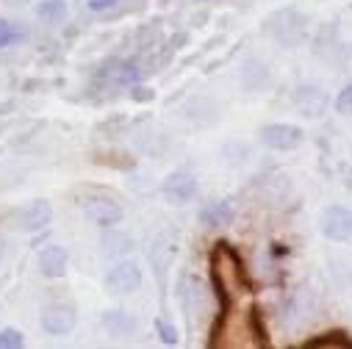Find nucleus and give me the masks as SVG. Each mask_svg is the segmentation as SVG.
Wrapping results in <instances>:
<instances>
[{"instance_id":"obj_22","label":"nucleus","mask_w":352,"mask_h":349,"mask_svg":"<svg viewBox=\"0 0 352 349\" xmlns=\"http://www.w3.org/2000/svg\"><path fill=\"white\" fill-rule=\"evenodd\" d=\"M131 98H133V100H139V103H150V100L155 98V92H153V89H147V86H136V83H133Z\"/></svg>"},{"instance_id":"obj_6","label":"nucleus","mask_w":352,"mask_h":349,"mask_svg":"<svg viewBox=\"0 0 352 349\" xmlns=\"http://www.w3.org/2000/svg\"><path fill=\"white\" fill-rule=\"evenodd\" d=\"M78 322V313L67 302H53L42 311V330L47 335H67Z\"/></svg>"},{"instance_id":"obj_21","label":"nucleus","mask_w":352,"mask_h":349,"mask_svg":"<svg viewBox=\"0 0 352 349\" xmlns=\"http://www.w3.org/2000/svg\"><path fill=\"white\" fill-rule=\"evenodd\" d=\"M155 333H158V338H161L166 346H178V341H181L178 330H175L169 322H164V319H158V322H155Z\"/></svg>"},{"instance_id":"obj_7","label":"nucleus","mask_w":352,"mask_h":349,"mask_svg":"<svg viewBox=\"0 0 352 349\" xmlns=\"http://www.w3.org/2000/svg\"><path fill=\"white\" fill-rule=\"evenodd\" d=\"M106 286L114 294H131L142 286V269L133 260H120L117 267H111V272L106 275Z\"/></svg>"},{"instance_id":"obj_9","label":"nucleus","mask_w":352,"mask_h":349,"mask_svg":"<svg viewBox=\"0 0 352 349\" xmlns=\"http://www.w3.org/2000/svg\"><path fill=\"white\" fill-rule=\"evenodd\" d=\"M53 219V205L47 200H36L31 205H25L23 211H17V227L25 230V233H36V230H45Z\"/></svg>"},{"instance_id":"obj_15","label":"nucleus","mask_w":352,"mask_h":349,"mask_svg":"<svg viewBox=\"0 0 352 349\" xmlns=\"http://www.w3.org/2000/svg\"><path fill=\"white\" fill-rule=\"evenodd\" d=\"M25 36H28V31H25L20 23L0 17V50H3V47H12V45H17V42H23Z\"/></svg>"},{"instance_id":"obj_4","label":"nucleus","mask_w":352,"mask_h":349,"mask_svg":"<svg viewBox=\"0 0 352 349\" xmlns=\"http://www.w3.org/2000/svg\"><path fill=\"white\" fill-rule=\"evenodd\" d=\"M305 133L302 128L297 125H289V122H275V125H267L261 131V142L267 144L270 150H278V153H292L302 144Z\"/></svg>"},{"instance_id":"obj_23","label":"nucleus","mask_w":352,"mask_h":349,"mask_svg":"<svg viewBox=\"0 0 352 349\" xmlns=\"http://www.w3.org/2000/svg\"><path fill=\"white\" fill-rule=\"evenodd\" d=\"M120 3V0H89V12H109V9H114Z\"/></svg>"},{"instance_id":"obj_18","label":"nucleus","mask_w":352,"mask_h":349,"mask_svg":"<svg viewBox=\"0 0 352 349\" xmlns=\"http://www.w3.org/2000/svg\"><path fill=\"white\" fill-rule=\"evenodd\" d=\"M103 324H106L111 333H120V335H122V333H128V330L133 327V319L125 316L122 311H111V313L103 316Z\"/></svg>"},{"instance_id":"obj_16","label":"nucleus","mask_w":352,"mask_h":349,"mask_svg":"<svg viewBox=\"0 0 352 349\" xmlns=\"http://www.w3.org/2000/svg\"><path fill=\"white\" fill-rule=\"evenodd\" d=\"M247 327H250V335H252V344L255 346H267L270 344V333H267V327H263V316H261V308L258 305L250 308Z\"/></svg>"},{"instance_id":"obj_5","label":"nucleus","mask_w":352,"mask_h":349,"mask_svg":"<svg viewBox=\"0 0 352 349\" xmlns=\"http://www.w3.org/2000/svg\"><path fill=\"white\" fill-rule=\"evenodd\" d=\"M164 200L172 205H186L195 200L197 194V181L192 172H172L169 178L164 181Z\"/></svg>"},{"instance_id":"obj_3","label":"nucleus","mask_w":352,"mask_h":349,"mask_svg":"<svg viewBox=\"0 0 352 349\" xmlns=\"http://www.w3.org/2000/svg\"><path fill=\"white\" fill-rule=\"evenodd\" d=\"M80 208H83V214L89 216L95 225H100V227H114V225H120L122 222V205L111 197V194H106V192H89L83 200H80Z\"/></svg>"},{"instance_id":"obj_8","label":"nucleus","mask_w":352,"mask_h":349,"mask_svg":"<svg viewBox=\"0 0 352 349\" xmlns=\"http://www.w3.org/2000/svg\"><path fill=\"white\" fill-rule=\"evenodd\" d=\"M322 233L333 241H349L352 238V211L341 205H330L322 214Z\"/></svg>"},{"instance_id":"obj_24","label":"nucleus","mask_w":352,"mask_h":349,"mask_svg":"<svg viewBox=\"0 0 352 349\" xmlns=\"http://www.w3.org/2000/svg\"><path fill=\"white\" fill-rule=\"evenodd\" d=\"M6 6H23V3H28V0H3Z\"/></svg>"},{"instance_id":"obj_25","label":"nucleus","mask_w":352,"mask_h":349,"mask_svg":"<svg viewBox=\"0 0 352 349\" xmlns=\"http://www.w3.org/2000/svg\"><path fill=\"white\" fill-rule=\"evenodd\" d=\"M0 252H3V238H0Z\"/></svg>"},{"instance_id":"obj_13","label":"nucleus","mask_w":352,"mask_h":349,"mask_svg":"<svg viewBox=\"0 0 352 349\" xmlns=\"http://www.w3.org/2000/svg\"><path fill=\"white\" fill-rule=\"evenodd\" d=\"M233 216H236V211H233V205L225 203V200L208 203V205L200 211V222H203L206 227H225V225L233 222Z\"/></svg>"},{"instance_id":"obj_12","label":"nucleus","mask_w":352,"mask_h":349,"mask_svg":"<svg viewBox=\"0 0 352 349\" xmlns=\"http://www.w3.org/2000/svg\"><path fill=\"white\" fill-rule=\"evenodd\" d=\"M142 75H144V69H139V64H133V61H111L100 72V78L109 80V83H114V86H122V83H131L133 86Z\"/></svg>"},{"instance_id":"obj_19","label":"nucleus","mask_w":352,"mask_h":349,"mask_svg":"<svg viewBox=\"0 0 352 349\" xmlns=\"http://www.w3.org/2000/svg\"><path fill=\"white\" fill-rule=\"evenodd\" d=\"M25 344V335L14 327H6V330H0V349H20Z\"/></svg>"},{"instance_id":"obj_2","label":"nucleus","mask_w":352,"mask_h":349,"mask_svg":"<svg viewBox=\"0 0 352 349\" xmlns=\"http://www.w3.org/2000/svg\"><path fill=\"white\" fill-rule=\"evenodd\" d=\"M267 34L283 47H297L308 36V20L300 12H278L267 23Z\"/></svg>"},{"instance_id":"obj_10","label":"nucleus","mask_w":352,"mask_h":349,"mask_svg":"<svg viewBox=\"0 0 352 349\" xmlns=\"http://www.w3.org/2000/svg\"><path fill=\"white\" fill-rule=\"evenodd\" d=\"M67 264H69L67 249L58 247V244H47V247L39 252V269H42V275L50 278V280L64 278V275H67Z\"/></svg>"},{"instance_id":"obj_1","label":"nucleus","mask_w":352,"mask_h":349,"mask_svg":"<svg viewBox=\"0 0 352 349\" xmlns=\"http://www.w3.org/2000/svg\"><path fill=\"white\" fill-rule=\"evenodd\" d=\"M211 280H214V291L222 305V313H228L241 294L252 291L244 260L236 252V247H230L228 241H219L211 249Z\"/></svg>"},{"instance_id":"obj_11","label":"nucleus","mask_w":352,"mask_h":349,"mask_svg":"<svg viewBox=\"0 0 352 349\" xmlns=\"http://www.w3.org/2000/svg\"><path fill=\"white\" fill-rule=\"evenodd\" d=\"M294 103L305 117H322L327 109V95L319 89V86H300L297 95H294Z\"/></svg>"},{"instance_id":"obj_17","label":"nucleus","mask_w":352,"mask_h":349,"mask_svg":"<svg viewBox=\"0 0 352 349\" xmlns=\"http://www.w3.org/2000/svg\"><path fill=\"white\" fill-rule=\"evenodd\" d=\"M36 17L45 23H61L67 17V3L64 0H42L36 6Z\"/></svg>"},{"instance_id":"obj_20","label":"nucleus","mask_w":352,"mask_h":349,"mask_svg":"<svg viewBox=\"0 0 352 349\" xmlns=\"http://www.w3.org/2000/svg\"><path fill=\"white\" fill-rule=\"evenodd\" d=\"M333 106H336V111H338L341 117H352V83H346L344 89L336 95Z\"/></svg>"},{"instance_id":"obj_14","label":"nucleus","mask_w":352,"mask_h":349,"mask_svg":"<svg viewBox=\"0 0 352 349\" xmlns=\"http://www.w3.org/2000/svg\"><path fill=\"white\" fill-rule=\"evenodd\" d=\"M305 349H319V346H338V349H352V338L346 335V333H341V330H333V333H322V335H316V338H308L305 344H302Z\"/></svg>"}]
</instances>
